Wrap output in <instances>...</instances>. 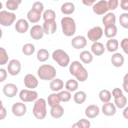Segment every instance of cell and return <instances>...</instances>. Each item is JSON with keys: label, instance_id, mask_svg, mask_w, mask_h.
<instances>
[{"label": "cell", "instance_id": "7c38bea8", "mask_svg": "<svg viewBox=\"0 0 128 128\" xmlns=\"http://www.w3.org/2000/svg\"><path fill=\"white\" fill-rule=\"evenodd\" d=\"M42 28L44 32L46 34H54L56 30V22L54 20L44 21Z\"/></svg>", "mask_w": 128, "mask_h": 128}, {"label": "cell", "instance_id": "f6af8a7d", "mask_svg": "<svg viewBox=\"0 0 128 128\" xmlns=\"http://www.w3.org/2000/svg\"><path fill=\"white\" fill-rule=\"evenodd\" d=\"M128 39L127 38L123 39L121 42V46L122 50L126 54H128Z\"/></svg>", "mask_w": 128, "mask_h": 128}, {"label": "cell", "instance_id": "9a60e30c", "mask_svg": "<svg viewBox=\"0 0 128 128\" xmlns=\"http://www.w3.org/2000/svg\"><path fill=\"white\" fill-rule=\"evenodd\" d=\"M24 82L26 86L30 88H34L38 84L37 79L32 74H28L25 76Z\"/></svg>", "mask_w": 128, "mask_h": 128}, {"label": "cell", "instance_id": "30bf717a", "mask_svg": "<svg viewBox=\"0 0 128 128\" xmlns=\"http://www.w3.org/2000/svg\"><path fill=\"white\" fill-rule=\"evenodd\" d=\"M8 72L12 76L18 74L20 70V62L16 60H11L8 66Z\"/></svg>", "mask_w": 128, "mask_h": 128}, {"label": "cell", "instance_id": "603a6c76", "mask_svg": "<svg viewBox=\"0 0 128 128\" xmlns=\"http://www.w3.org/2000/svg\"><path fill=\"white\" fill-rule=\"evenodd\" d=\"M64 114V109L59 104L52 106L50 110L51 116L56 118H60Z\"/></svg>", "mask_w": 128, "mask_h": 128}, {"label": "cell", "instance_id": "e575fe53", "mask_svg": "<svg viewBox=\"0 0 128 128\" xmlns=\"http://www.w3.org/2000/svg\"><path fill=\"white\" fill-rule=\"evenodd\" d=\"M99 97L100 100L104 102H108L111 98L110 92L106 90H102L99 94Z\"/></svg>", "mask_w": 128, "mask_h": 128}, {"label": "cell", "instance_id": "7402d4cb", "mask_svg": "<svg viewBox=\"0 0 128 128\" xmlns=\"http://www.w3.org/2000/svg\"><path fill=\"white\" fill-rule=\"evenodd\" d=\"M112 64L116 67H120L122 65L124 62V58L122 54L120 53L114 54L111 58Z\"/></svg>", "mask_w": 128, "mask_h": 128}, {"label": "cell", "instance_id": "1f68e13d", "mask_svg": "<svg viewBox=\"0 0 128 128\" xmlns=\"http://www.w3.org/2000/svg\"><path fill=\"white\" fill-rule=\"evenodd\" d=\"M48 102L49 106L51 107L59 104L60 102L57 94H50L48 98Z\"/></svg>", "mask_w": 128, "mask_h": 128}, {"label": "cell", "instance_id": "ee69618b", "mask_svg": "<svg viewBox=\"0 0 128 128\" xmlns=\"http://www.w3.org/2000/svg\"><path fill=\"white\" fill-rule=\"evenodd\" d=\"M32 8H34L42 12L43 10V8H44V6L42 2H36L33 4Z\"/></svg>", "mask_w": 128, "mask_h": 128}, {"label": "cell", "instance_id": "83f0119b", "mask_svg": "<svg viewBox=\"0 0 128 128\" xmlns=\"http://www.w3.org/2000/svg\"><path fill=\"white\" fill-rule=\"evenodd\" d=\"M118 46V43L116 39H110L106 42V46L108 51L113 52L117 50Z\"/></svg>", "mask_w": 128, "mask_h": 128}, {"label": "cell", "instance_id": "484cf974", "mask_svg": "<svg viewBox=\"0 0 128 128\" xmlns=\"http://www.w3.org/2000/svg\"><path fill=\"white\" fill-rule=\"evenodd\" d=\"M63 82L58 78H56L52 80L50 82V88L54 91H58L62 90L63 88Z\"/></svg>", "mask_w": 128, "mask_h": 128}, {"label": "cell", "instance_id": "4dcf8cb0", "mask_svg": "<svg viewBox=\"0 0 128 128\" xmlns=\"http://www.w3.org/2000/svg\"><path fill=\"white\" fill-rule=\"evenodd\" d=\"M49 56L48 51L46 49L40 50L37 54V58L40 62L46 61Z\"/></svg>", "mask_w": 128, "mask_h": 128}, {"label": "cell", "instance_id": "d590c367", "mask_svg": "<svg viewBox=\"0 0 128 128\" xmlns=\"http://www.w3.org/2000/svg\"><path fill=\"white\" fill-rule=\"evenodd\" d=\"M56 18V14L54 10H46L43 14V18L44 21L54 20Z\"/></svg>", "mask_w": 128, "mask_h": 128}, {"label": "cell", "instance_id": "7dc6e473", "mask_svg": "<svg viewBox=\"0 0 128 128\" xmlns=\"http://www.w3.org/2000/svg\"><path fill=\"white\" fill-rule=\"evenodd\" d=\"M7 76L6 70L2 68L0 69V82H2L6 80Z\"/></svg>", "mask_w": 128, "mask_h": 128}, {"label": "cell", "instance_id": "2e32d148", "mask_svg": "<svg viewBox=\"0 0 128 128\" xmlns=\"http://www.w3.org/2000/svg\"><path fill=\"white\" fill-rule=\"evenodd\" d=\"M43 28L40 25L33 26L30 31V36L34 40L40 39L43 36Z\"/></svg>", "mask_w": 128, "mask_h": 128}, {"label": "cell", "instance_id": "681fc988", "mask_svg": "<svg viewBox=\"0 0 128 128\" xmlns=\"http://www.w3.org/2000/svg\"><path fill=\"white\" fill-rule=\"evenodd\" d=\"M123 87L125 91L128 92V74H126L124 78Z\"/></svg>", "mask_w": 128, "mask_h": 128}, {"label": "cell", "instance_id": "74e56055", "mask_svg": "<svg viewBox=\"0 0 128 128\" xmlns=\"http://www.w3.org/2000/svg\"><path fill=\"white\" fill-rule=\"evenodd\" d=\"M66 88L71 92H74L78 88V83L74 80H68L66 84Z\"/></svg>", "mask_w": 128, "mask_h": 128}, {"label": "cell", "instance_id": "44dd1931", "mask_svg": "<svg viewBox=\"0 0 128 128\" xmlns=\"http://www.w3.org/2000/svg\"><path fill=\"white\" fill-rule=\"evenodd\" d=\"M91 50L95 55L100 56L104 52L105 48L102 43L94 42L92 46Z\"/></svg>", "mask_w": 128, "mask_h": 128}, {"label": "cell", "instance_id": "7a4b0ae2", "mask_svg": "<svg viewBox=\"0 0 128 128\" xmlns=\"http://www.w3.org/2000/svg\"><path fill=\"white\" fill-rule=\"evenodd\" d=\"M38 74L40 79L50 80L55 77L56 70L50 65L44 64L39 68L38 70Z\"/></svg>", "mask_w": 128, "mask_h": 128}, {"label": "cell", "instance_id": "8992f818", "mask_svg": "<svg viewBox=\"0 0 128 128\" xmlns=\"http://www.w3.org/2000/svg\"><path fill=\"white\" fill-rule=\"evenodd\" d=\"M16 15L14 13L2 10L0 12V24L4 26H10L14 21Z\"/></svg>", "mask_w": 128, "mask_h": 128}, {"label": "cell", "instance_id": "5bb4252c", "mask_svg": "<svg viewBox=\"0 0 128 128\" xmlns=\"http://www.w3.org/2000/svg\"><path fill=\"white\" fill-rule=\"evenodd\" d=\"M18 88L16 85L12 84H8L5 85L3 88L4 94L8 97L12 98L15 96L17 93Z\"/></svg>", "mask_w": 128, "mask_h": 128}, {"label": "cell", "instance_id": "3957f363", "mask_svg": "<svg viewBox=\"0 0 128 128\" xmlns=\"http://www.w3.org/2000/svg\"><path fill=\"white\" fill-rule=\"evenodd\" d=\"M63 33L70 36L74 34L76 32V24L74 20L70 17H64L61 20Z\"/></svg>", "mask_w": 128, "mask_h": 128}, {"label": "cell", "instance_id": "ac0fdd59", "mask_svg": "<svg viewBox=\"0 0 128 128\" xmlns=\"http://www.w3.org/2000/svg\"><path fill=\"white\" fill-rule=\"evenodd\" d=\"M102 111L104 115L106 116H111L116 113V109L112 103L106 102L103 105L102 107Z\"/></svg>", "mask_w": 128, "mask_h": 128}, {"label": "cell", "instance_id": "ffe728a7", "mask_svg": "<svg viewBox=\"0 0 128 128\" xmlns=\"http://www.w3.org/2000/svg\"><path fill=\"white\" fill-rule=\"evenodd\" d=\"M99 113L98 107L94 104L90 105L86 110V114L90 118H94L96 117Z\"/></svg>", "mask_w": 128, "mask_h": 128}, {"label": "cell", "instance_id": "e0dca14e", "mask_svg": "<svg viewBox=\"0 0 128 128\" xmlns=\"http://www.w3.org/2000/svg\"><path fill=\"white\" fill-rule=\"evenodd\" d=\"M41 13L42 12L40 11L32 8V9L28 12L27 18L31 22H38L40 18Z\"/></svg>", "mask_w": 128, "mask_h": 128}, {"label": "cell", "instance_id": "60d3db41", "mask_svg": "<svg viewBox=\"0 0 128 128\" xmlns=\"http://www.w3.org/2000/svg\"><path fill=\"white\" fill-rule=\"evenodd\" d=\"M120 24L124 28H128V14L127 13L122 14L119 18Z\"/></svg>", "mask_w": 128, "mask_h": 128}, {"label": "cell", "instance_id": "f5cc1de1", "mask_svg": "<svg viewBox=\"0 0 128 128\" xmlns=\"http://www.w3.org/2000/svg\"><path fill=\"white\" fill-rule=\"evenodd\" d=\"M128 107H126L123 112V115L126 118H128Z\"/></svg>", "mask_w": 128, "mask_h": 128}, {"label": "cell", "instance_id": "cb8c5ba5", "mask_svg": "<svg viewBox=\"0 0 128 128\" xmlns=\"http://www.w3.org/2000/svg\"><path fill=\"white\" fill-rule=\"evenodd\" d=\"M117 32V28L115 24H110L105 26L104 34L107 38L114 36Z\"/></svg>", "mask_w": 128, "mask_h": 128}, {"label": "cell", "instance_id": "277c9868", "mask_svg": "<svg viewBox=\"0 0 128 128\" xmlns=\"http://www.w3.org/2000/svg\"><path fill=\"white\" fill-rule=\"evenodd\" d=\"M33 114L38 119H44L46 114V103L43 98L38 99L34 103L33 108Z\"/></svg>", "mask_w": 128, "mask_h": 128}, {"label": "cell", "instance_id": "d4e9b609", "mask_svg": "<svg viewBox=\"0 0 128 128\" xmlns=\"http://www.w3.org/2000/svg\"><path fill=\"white\" fill-rule=\"evenodd\" d=\"M115 22L116 16L112 12L108 13L102 18V22L105 26L110 24H114Z\"/></svg>", "mask_w": 128, "mask_h": 128}, {"label": "cell", "instance_id": "4316f807", "mask_svg": "<svg viewBox=\"0 0 128 128\" xmlns=\"http://www.w3.org/2000/svg\"><path fill=\"white\" fill-rule=\"evenodd\" d=\"M74 10V6L72 2H66L63 4L61 8L62 12L66 14H72Z\"/></svg>", "mask_w": 128, "mask_h": 128}, {"label": "cell", "instance_id": "816d5d0a", "mask_svg": "<svg viewBox=\"0 0 128 128\" xmlns=\"http://www.w3.org/2000/svg\"><path fill=\"white\" fill-rule=\"evenodd\" d=\"M95 0H82V2H83L84 4L85 5L88 6H91L92 5V4L95 2Z\"/></svg>", "mask_w": 128, "mask_h": 128}, {"label": "cell", "instance_id": "7bdbcfd3", "mask_svg": "<svg viewBox=\"0 0 128 128\" xmlns=\"http://www.w3.org/2000/svg\"><path fill=\"white\" fill-rule=\"evenodd\" d=\"M109 10H113L116 9L118 6V1L117 0H110L108 2Z\"/></svg>", "mask_w": 128, "mask_h": 128}, {"label": "cell", "instance_id": "bcb514c9", "mask_svg": "<svg viewBox=\"0 0 128 128\" xmlns=\"http://www.w3.org/2000/svg\"><path fill=\"white\" fill-rule=\"evenodd\" d=\"M112 94L114 98H116L122 95V91L119 88H116L112 90Z\"/></svg>", "mask_w": 128, "mask_h": 128}, {"label": "cell", "instance_id": "8fae6325", "mask_svg": "<svg viewBox=\"0 0 128 128\" xmlns=\"http://www.w3.org/2000/svg\"><path fill=\"white\" fill-rule=\"evenodd\" d=\"M12 113L17 116H21L24 115L26 112V106L22 102H16L14 104L12 107Z\"/></svg>", "mask_w": 128, "mask_h": 128}, {"label": "cell", "instance_id": "f1b7e54d", "mask_svg": "<svg viewBox=\"0 0 128 128\" xmlns=\"http://www.w3.org/2000/svg\"><path fill=\"white\" fill-rule=\"evenodd\" d=\"M80 59L85 64L90 63L93 59V56L91 53L86 50L82 52L80 54Z\"/></svg>", "mask_w": 128, "mask_h": 128}, {"label": "cell", "instance_id": "ab89813d", "mask_svg": "<svg viewBox=\"0 0 128 128\" xmlns=\"http://www.w3.org/2000/svg\"><path fill=\"white\" fill-rule=\"evenodd\" d=\"M90 126V122L86 119H81L79 120L76 124H75L72 127H77L80 128H88Z\"/></svg>", "mask_w": 128, "mask_h": 128}, {"label": "cell", "instance_id": "9c48e42d", "mask_svg": "<svg viewBox=\"0 0 128 128\" xmlns=\"http://www.w3.org/2000/svg\"><path fill=\"white\" fill-rule=\"evenodd\" d=\"M102 35V30L100 26H95L90 29L88 32V37L91 41L96 42Z\"/></svg>", "mask_w": 128, "mask_h": 128}, {"label": "cell", "instance_id": "f546056e", "mask_svg": "<svg viewBox=\"0 0 128 128\" xmlns=\"http://www.w3.org/2000/svg\"><path fill=\"white\" fill-rule=\"evenodd\" d=\"M86 98V94L82 91H80L76 92L74 95V100L78 104L83 103Z\"/></svg>", "mask_w": 128, "mask_h": 128}, {"label": "cell", "instance_id": "b9f144b4", "mask_svg": "<svg viewBox=\"0 0 128 128\" xmlns=\"http://www.w3.org/2000/svg\"><path fill=\"white\" fill-rule=\"evenodd\" d=\"M8 59V57L6 50L1 47L0 48V64L1 65L6 64Z\"/></svg>", "mask_w": 128, "mask_h": 128}, {"label": "cell", "instance_id": "d6a6232c", "mask_svg": "<svg viewBox=\"0 0 128 128\" xmlns=\"http://www.w3.org/2000/svg\"><path fill=\"white\" fill-rule=\"evenodd\" d=\"M57 95L60 101L63 102H68L70 100L71 98V94L70 92L66 90H63L58 92Z\"/></svg>", "mask_w": 128, "mask_h": 128}, {"label": "cell", "instance_id": "6da1fadb", "mask_svg": "<svg viewBox=\"0 0 128 128\" xmlns=\"http://www.w3.org/2000/svg\"><path fill=\"white\" fill-rule=\"evenodd\" d=\"M70 72L80 82L85 81L88 78V72L82 64L78 61H74L70 64Z\"/></svg>", "mask_w": 128, "mask_h": 128}, {"label": "cell", "instance_id": "4fadbf2b", "mask_svg": "<svg viewBox=\"0 0 128 128\" xmlns=\"http://www.w3.org/2000/svg\"><path fill=\"white\" fill-rule=\"evenodd\" d=\"M86 38L82 36H78L74 38L72 40V46L76 49H80L84 48L86 45Z\"/></svg>", "mask_w": 128, "mask_h": 128}, {"label": "cell", "instance_id": "f35d334b", "mask_svg": "<svg viewBox=\"0 0 128 128\" xmlns=\"http://www.w3.org/2000/svg\"><path fill=\"white\" fill-rule=\"evenodd\" d=\"M22 50L24 54L27 56H30L34 52V47L31 44H27L23 46Z\"/></svg>", "mask_w": 128, "mask_h": 128}, {"label": "cell", "instance_id": "5b68a950", "mask_svg": "<svg viewBox=\"0 0 128 128\" xmlns=\"http://www.w3.org/2000/svg\"><path fill=\"white\" fill-rule=\"evenodd\" d=\"M52 58L58 64L62 67L68 66L70 62L68 56L62 50H56L52 54Z\"/></svg>", "mask_w": 128, "mask_h": 128}, {"label": "cell", "instance_id": "c3c4849f", "mask_svg": "<svg viewBox=\"0 0 128 128\" xmlns=\"http://www.w3.org/2000/svg\"><path fill=\"white\" fill-rule=\"evenodd\" d=\"M128 0H122L120 2V7L122 9L124 10H128Z\"/></svg>", "mask_w": 128, "mask_h": 128}, {"label": "cell", "instance_id": "8d00e7d4", "mask_svg": "<svg viewBox=\"0 0 128 128\" xmlns=\"http://www.w3.org/2000/svg\"><path fill=\"white\" fill-rule=\"evenodd\" d=\"M22 2L20 0H9L6 2V6L10 10H16L18 8L19 4Z\"/></svg>", "mask_w": 128, "mask_h": 128}, {"label": "cell", "instance_id": "52a82bcc", "mask_svg": "<svg viewBox=\"0 0 128 128\" xmlns=\"http://www.w3.org/2000/svg\"><path fill=\"white\" fill-rule=\"evenodd\" d=\"M19 96L21 100L25 102H33L38 98V94L36 92L26 90H22Z\"/></svg>", "mask_w": 128, "mask_h": 128}, {"label": "cell", "instance_id": "f907efd6", "mask_svg": "<svg viewBox=\"0 0 128 128\" xmlns=\"http://www.w3.org/2000/svg\"><path fill=\"white\" fill-rule=\"evenodd\" d=\"M6 114V110L2 106V104H1V109H0V115H1V119H3L5 118Z\"/></svg>", "mask_w": 128, "mask_h": 128}, {"label": "cell", "instance_id": "d6986e66", "mask_svg": "<svg viewBox=\"0 0 128 128\" xmlns=\"http://www.w3.org/2000/svg\"><path fill=\"white\" fill-rule=\"evenodd\" d=\"M28 28V24L26 20L20 19L16 23L15 28L16 30L20 33H24Z\"/></svg>", "mask_w": 128, "mask_h": 128}, {"label": "cell", "instance_id": "ba28073f", "mask_svg": "<svg viewBox=\"0 0 128 128\" xmlns=\"http://www.w3.org/2000/svg\"><path fill=\"white\" fill-rule=\"evenodd\" d=\"M92 9L96 14L101 15L108 10L109 8L106 0H100L93 6Z\"/></svg>", "mask_w": 128, "mask_h": 128}, {"label": "cell", "instance_id": "836d02e7", "mask_svg": "<svg viewBox=\"0 0 128 128\" xmlns=\"http://www.w3.org/2000/svg\"><path fill=\"white\" fill-rule=\"evenodd\" d=\"M114 103L118 108H122L126 104V98L122 94L116 98H114Z\"/></svg>", "mask_w": 128, "mask_h": 128}]
</instances>
